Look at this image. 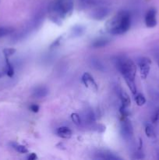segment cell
I'll return each instance as SVG.
<instances>
[{"label": "cell", "mask_w": 159, "mask_h": 160, "mask_svg": "<svg viewBox=\"0 0 159 160\" xmlns=\"http://www.w3.org/2000/svg\"><path fill=\"white\" fill-rule=\"evenodd\" d=\"M6 59V75L9 78H12L14 75V69L12 64L9 60V57H5Z\"/></svg>", "instance_id": "16"}, {"label": "cell", "mask_w": 159, "mask_h": 160, "mask_svg": "<svg viewBox=\"0 0 159 160\" xmlns=\"http://www.w3.org/2000/svg\"><path fill=\"white\" fill-rule=\"evenodd\" d=\"M145 134L150 138H153L155 137V132H154V129L153 128L152 125L151 123H145V128H144Z\"/></svg>", "instance_id": "15"}, {"label": "cell", "mask_w": 159, "mask_h": 160, "mask_svg": "<svg viewBox=\"0 0 159 160\" xmlns=\"http://www.w3.org/2000/svg\"><path fill=\"white\" fill-rule=\"evenodd\" d=\"M121 134L125 140H130L133 135V130L131 122L126 117H123L121 122Z\"/></svg>", "instance_id": "5"}, {"label": "cell", "mask_w": 159, "mask_h": 160, "mask_svg": "<svg viewBox=\"0 0 159 160\" xmlns=\"http://www.w3.org/2000/svg\"><path fill=\"white\" fill-rule=\"evenodd\" d=\"M156 154H157V159H159V148L156 150Z\"/></svg>", "instance_id": "27"}, {"label": "cell", "mask_w": 159, "mask_h": 160, "mask_svg": "<svg viewBox=\"0 0 159 160\" xmlns=\"http://www.w3.org/2000/svg\"><path fill=\"white\" fill-rule=\"evenodd\" d=\"M82 82L84 83V85L88 88L91 89L92 91L97 92L98 90V87L97 83L95 82L93 77L89 73H84L82 76Z\"/></svg>", "instance_id": "7"}, {"label": "cell", "mask_w": 159, "mask_h": 160, "mask_svg": "<svg viewBox=\"0 0 159 160\" xmlns=\"http://www.w3.org/2000/svg\"><path fill=\"white\" fill-rule=\"evenodd\" d=\"M137 65L140 69V76L143 79H146L150 73L151 67V60L148 57H140L137 59Z\"/></svg>", "instance_id": "4"}, {"label": "cell", "mask_w": 159, "mask_h": 160, "mask_svg": "<svg viewBox=\"0 0 159 160\" xmlns=\"http://www.w3.org/2000/svg\"><path fill=\"white\" fill-rule=\"evenodd\" d=\"M13 31V29L10 28H0V38L11 34Z\"/></svg>", "instance_id": "20"}, {"label": "cell", "mask_w": 159, "mask_h": 160, "mask_svg": "<svg viewBox=\"0 0 159 160\" xmlns=\"http://www.w3.org/2000/svg\"><path fill=\"white\" fill-rule=\"evenodd\" d=\"M30 109L33 112H37L39 111V106L36 104H33L30 106Z\"/></svg>", "instance_id": "24"}, {"label": "cell", "mask_w": 159, "mask_h": 160, "mask_svg": "<svg viewBox=\"0 0 159 160\" xmlns=\"http://www.w3.org/2000/svg\"><path fill=\"white\" fill-rule=\"evenodd\" d=\"M81 120L86 124H92L95 122V116L92 109H86L83 112V117H81Z\"/></svg>", "instance_id": "8"}, {"label": "cell", "mask_w": 159, "mask_h": 160, "mask_svg": "<svg viewBox=\"0 0 159 160\" xmlns=\"http://www.w3.org/2000/svg\"><path fill=\"white\" fill-rule=\"evenodd\" d=\"M83 2H89L90 1V0H82Z\"/></svg>", "instance_id": "28"}, {"label": "cell", "mask_w": 159, "mask_h": 160, "mask_svg": "<svg viewBox=\"0 0 159 160\" xmlns=\"http://www.w3.org/2000/svg\"><path fill=\"white\" fill-rule=\"evenodd\" d=\"M48 93V90L45 86H38L33 92V96L37 98H41L46 96Z\"/></svg>", "instance_id": "12"}, {"label": "cell", "mask_w": 159, "mask_h": 160, "mask_svg": "<svg viewBox=\"0 0 159 160\" xmlns=\"http://www.w3.org/2000/svg\"><path fill=\"white\" fill-rule=\"evenodd\" d=\"M11 145H12V148H13L16 151L18 152L23 153V154L28 152V149L24 146V145H19V144L17 143H12Z\"/></svg>", "instance_id": "18"}, {"label": "cell", "mask_w": 159, "mask_h": 160, "mask_svg": "<svg viewBox=\"0 0 159 160\" xmlns=\"http://www.w3.org/2000/svg\"><path fill=\"white\" fill-rule=\"evenodd\" d=\"M154 98H155V99L159 102V93L158 92L155 94V95H154Z\"/></svg>", "instance_id": "26"}, {"label": "cell", "mask_w": 159, "mask_h": 160, "mask_svg": "<svg viewBox=\"0 0 159 160\" xmlns=\"http://www.w3.org/2000/svg\"><path fill=\"white\" fill-rule=\"evenodd\" d=\"M96 159H107V160H118L121 159L118 156L112 154V152H109L108 151H98L95 154Z\"/></svg>", "instance_id": "9"}, {"label": "cell", "mask_w": 159, "mask_h": 160, "mask_svg": "<svg viewBox=\"0 0 159 160\" xmlns=\"http://www.w3.org/2000/svg\"><path fill=\"white\" fill-rule=\"evenodd\" d=\"M153 55H154V59H155L156 62H157V66L159 67V48H155L153 52Z\"/></svg>", "instance_id": "23"}, {"label": "cell", "mask_w": 159, "mask_h": 160, "mask_svg": "<svg viewBox=\"0 0 159 160\" xmlns=\"http://www.w3.org/2000/svg\"><path fill=\"white\" fill-rule=\"evenodd\" d=\"M157 23V10L154 8H151L145 15V24L147 28H153Z\"/></svg>", "instance_id": "6"}, {"label": "cell", "mask_w": 159, "mask_h": 160, "mask_svg": "<svg viewBox=\"0 0 159 160\" xmlns=\"http://www.w3.org/2000/svg\"><path fill=\"white\" fill-rule=\"evenodd\" d=\"M1 77H2V73H0V78H1Z\"/></svg>", "instance_id": "29"}, {"label": "cell", "mask_w": 159, "mask_h": 160, "mask_svg": "<svg viewBox=\"0 0 159 160\" xmlns=\"http://www.w3.org/2000/svg\"><path fill=\"white\" fill-rule=\"evenodd\" d=\"M109 43V40L107 38H99L98 40L94 41L92 44L91 46L93 48H102L106 46Z\"/></svg>", "instance_id": "14"}, {"label": "cell", "mask_w": 159, "mask_h": 160, "mask_svg": "<svg viewBox=\"0 0 159 160\" xmlns=\"http://www.w3.org/2000/svg\"><path fill=\"white\" fill-rule=\"evenodd\" d=\"M15 52L16 49L12 48H6L5 49H3V54H4L5 57H9V56H12Z\"/></svg>", "instance_id": "21"}, {"label": "cell", "mask_w": 159, "mask_h": 160, "mask_svg": "<svg viewBox=\"0 0 159 160\" xmlns=\"http://www.w3.org/2000/svg\"><path fill=\"white\" fill-rule=\"evenodd\" d=\"M73 10V0H54L49 6L50 17L55 23H60L71 15Z\"/></svg>", "instance_id": "3"}, {"label": "cell", "mask_w": 159, "mask_h": 160, "mask_svg": "<svg viewBox=\"0 0 159 160\" xmlns=\"http://www.w3.org/2000/svg\"><path fill=\"white\" fill-rule=\"evenodd\" d=\"M36 159H37V155H36L35 153H31V154H30L29 156L27 157L28 160H34Z\"/></svg>", "instance_id": "25"}, {"label": "cell", "mask_w": 159, "mask_h": 160, "mask_svg": "<svg viewBox=\"0 0 159 160\" xmlns=\"http://www.w3.org/2000/svg\"><path fill=\"white\" fill-rule=\"evenodd\" d=\"M56 134H57L59 138H62L64 139H68L72 137L73 132H72L71 130L69 128H67V127H61V128H59L57 129V131H56Z\"/></svg>", "instance_id": "11"}, {"label": "cell", "mask_w": 159, "mask_h": 160, "mask_svg": "<svg viewBox=\"0 0 159 160\" xmlns=\"http://www.w3.org/2000/svg\"><path fill=\"white\" fill-rule=\"evenodd\" d=\"M71 118L73 123H74L76 126H80V125H81V123H82L81 117L79 115V114L76 113V112L71 114Z\"/></svg>", "instance_id": "19"}, {"label": "cell", "mask_w": 159, "mask_h": 160, "mask_svg": "<svg viewBox=\"0 0 159 160\" xmlns=\"http://www.w3.org/2000/svg\"><path fill=\"white\" fill-rule=\"evenodd\" d=\"M130 14L128 11L122 10L106 24L108 31L112 34H123L129 31L130 28Z\"/></svg>", "instance_id": "2"}, {"label": "cell", "mask_w": 159, "mask_h": 160, "mask_svg": "<svg viewBox=\"0 0 159 160\" xmlns=\"http://www.w3.org/2000/svg\"><path fill=\"white\" fill-rule=\"evenodd\" d=\"M118 95H119L120 100H121L122 102V106H124V107L128 108L130 106V98H129V95H127V93L124 92L123 90H120L118 92Z\"/></svg>", "instance_id": "13"}, {"label": "cell", "mask_w": 159, "mask_h": 160, "mask_svg": "<svg viewBox=\"0 0 159 160\" xmlns=\"http://www.w3.org/2000/svg\"><path fill=\"white\" fill-rule=\"evenodd\" d=\"M135 101L137 106H142L146 103V98L142 94L137 93L135 95Z\"/></svg>", "instance_id": "17"}, {"label": "cell", "mask_w": 159, "mask_h": 160, "mask_svg": "<svg viewBox=\"0 0 159 160\" xmlns=\"http://www.w3.org/2000/svg\"><path fill=\"white\" fill-rule=\"evenodd\" d=\"M151 120H152V122L154 123H159V107H157V109H156L155 112H154V115H153Z\"/></svg>", "instance_id": "22"}, {"label": "cell", "mask_w": 159, "mask_h": 160, "mask_svg": "<svg viewBox=\"0 0 159 160\" xmlns=\"http://www.w3.org/2000/svg\"><path fill=\"white\" fill-rule=\"evenodd\" d=\"M115 64L118 71L121 73L127 84L128 87L134 95L137 93L135 84L137 66L131 59L125 56H118L115 58Z\"/></svg>", "instance_id": "1"}, {"label": "cell", "mask_w": 159, "mask_h": 160, "mask_svg": "<svg viewBox=\"0 0 159 160\" xmlns=\"http://www.w3.org/2000/svg\"><path fill=\"white\" fill-rule=\"evenodd\" d=\"M109 13V9L106 7H101L95 9L94 12L92 13V17L96 20H102L107 17Z\"/></svg>", "instance_id": "10"}]
</instances>
